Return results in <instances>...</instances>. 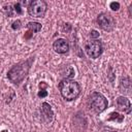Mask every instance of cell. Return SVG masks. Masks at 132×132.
<instances>
[{"mask_svg":"<svg viewBox=\"0 0 132 132\" xmlns=\"http://www.w3.org/2000/svg\"><path fill=\"white\" fill-rule=\"evenodd\" d=\"M33 60H34V58L31 57L25 61H21L18 64L13 65L7 71V78L14 85L21 84L24 80V78L27 76V74L29 73V70H30Z\"/></svg>","mask_w":132,"mask_h":132,"instance_id":"cell-1","label":"cell"},{"mask_svg":"<svg viewBox=\"0 0 132 132\" xmlns=\"http://www.w3.org/2000/svg\"><path fill=\"white\" fill-rule=\"evenodd\" d=\"M59 90L62 97L67 101L76 99L80 94V86L73 79L64 78L59 84Z\"/></svg>","mask_w":132,"mask_h":132,"instance_id":"cell-2","label":"cell"},{"mask_svg":"<svg viewBox=\"0 0 132 132\" xmlns=\"http://www.w3.org/2000/svg\"><path fill=\"white\" fill-rule=\"evenodd\" d=\"M88 105L93 111H95L96 113H100L107 108L108 102L102 94L98 92H93L88 98Z\"/></svg>","mask_w":132,"mask_h":132,"instance_id":"cell-3","label":"cell"},{"mask_svg":"<svg viewBox=\"0 0 132 132\" xmlns=\"http://www.w3.org/2000/svg\"><path fill=\"white\" fill-rule=\"evenodd\" d=\"M47 10V4L43 0H33L28 5V13L34 18H43Z\"/></svg>","mask_w":132,"mask_h":132,"instance_id":"cell-4","label":"cell"},{"mask_svg":"<svg viewBox=\"0 0 132 132\" xmlns=\"http://www.w3.org/2000/svg\"><path fill=\"white\" fill-rule=\"evenodd\" d=\"M97 23L99 27L107 32H111L116 27V21L113 16L107 12H101L97 16Z\"/></svg>","mask_w":132,"mask_h":132,"instance_id":"cell-5","label":"cell"},{"mask_svg":"<svg viewBox=\"0 0 132 132\" xmlns=\"http://www.w3.org/2000/svg\"><path fill=\"white\" fill-rule=\"evenodd\" d=\"M85 51L89 57H91L92 59H97L103 52L102 43L100 40H97V39L89 41L85 45Z\"/></svg>","mask_w":132,"mask_h":132,"instance_id":"cell-6","label":"cell"},{"mask_svg":"<svg viewBox=\"0 0 132 132\" xmlns=\"http://www.w3.org/2000/svg\"><path fill=\"white\" fill-rule=\"evenodd\" d=\"M53 48L58 54H66L69 51V43L64 38H58L54 41Z\"/></svg>","mask_w":132,"mask_h":132,"instance_id":"cell-7","label":"cell"},{"mask_svg":"<svg viewBox=\"0 0 132 132\" xmlns=\"http://www.w3.org/2000/svg\"><path fill=\"white\" fill-rule=\"evenodd\" d=\"M117 106L118 109L121 111H124L125 113H130L131 112V103L130 100L127 97L124 96H120L117 98Z\"/></svg>","mask_w":132,"mask_h":132,"instance_id":"cell-8","label":"cell"},{"mask_svg":"<svg viewBox=\"0 0 132 132\" xmlns=\"http://www.w3.org/2000/svg\"><path fill=\"white\" fill-rule=\"evenodd\" d=\"M41 114L45 123H51L54 119V112L51 107V105L46 102H43L41 104Z\"/></svg>","mask_w":132,"mask_h":132,"instance_id":"cell-9","label":"cell"},{"mask_svg":"<svg viewBox=\"0 0 132 132\" xmlns=\"http://www.w3.org/2000/svg\"><path fill=\"white\" fill-rule=\"evenodd\" d=\"M120 90L122 92H129L131 90V80L129 76H125L121 78V82H120Z\"/></svg>","mask_w":132,"mask_h":132,"instance_id":"cell-10","label":"cell"},{"mask_svg":"<svg viewBox=\"0 0 132 132\" xmlns=\"http://www.w3.org/2000/svg\"><path fill=\"white\" fill-rule=\"evenodd\" d=\"M27 28L29 29V31H31L32 33H37L41 30L42 26L40 23H37V22H29L27 24Z\"/></svg>","mask_w":132,"mask_h":132,"instance_id":"cell-11","label":"cell"},{"mask_svg":"<svg viewBox=\"0 0 132 132\" xmlns=\"http://www.w3.org/2000/svg\"><path fill=\"white\" fill-rule=\"evenodd\" d=\"M108 120H112V121H118V122H122L123 120H124V116H121V114H119L118 112H111L110 113V117L108 118Z\"/></svg>","mask_w":132,"mask_h":132,"instance_id":"cell-12","label":"cell"},{"mask_svg":"<svg viewBox=\"0 0 132 132\" xmlns=\"http://www.w3.org/2000/svg\"><path fill=\"white\" fill-rule=\"evenodd\" d=\"M4 11H5V13H6V15L7 16H12V14H13V8L11 7V5H5L4 7Z\"/></svg>","mask_w":132,"mask_h":132,"instance_id":"cell-13","label":"cell"},{"mask_svg":"<svg viewBox=\"0 0 132 132\" xmlns=\"http://www.w3.org/2000/svg\"><path fill=\"white\" fill-rule=\"evenodd\" d=\"M21 25H22L21 21H20V20H16V21H14V22L12 23L11 28H12L13 30H18V29H20V28H21Z\"/></svg>","mask_w":132,"mask_h":132,"instance_id":"cell-14","label":"cell"},{"mask_svg":"<svg viewBox=\"0 0 132 132\" xmlns=\"http://www.w3.org/2000/svg\"><path fill=\"white\" fill-rule=\"evenodd\" d=\"M13 10L18 13V14H21L23 11H22V7H21V4L20 3H14V5H13Z\"/></svg>","mask_w":132,"mask_h":132,"instance_id":"cell-15","label":"cell"},{"mask_svg":"<svg viewBox=\"0 0 132 132\" xmlns=\"http://www.w3.org/2000/svg\"><path fill=\"white\" fill-rule=\"evenodd\" d=\"M110 8L112 9V10H119V8H120V3L119 2H111L110 3Z\"/></svg>","mask_w":132,"mask_h":132,"instance_id":"cell-16","label":"cell"},{"mask_svg":"<svg viewBox=\"0 0 132 132\" xmlns=\"http://www.w3.org/2000/svg\"><path fill=\"white\" fill-rule=\"evenodd\" d=\"M90 36H91V38H94V40H95L96 38L99 37V33H98L96 30H92V31L90 32Z\"/></svg>","mask_w":132,"mask_h":132,"instance_id":"cell-17","label":"cell"},{"mask_svg":"<svg viewBox=\"0 0 132 132\" xmlns=\"http://www.w3.org/2000/svg\"><path fill=\"white\" fill-rule=\"evenodd\" d=\"M46 95H47V92L45 91V89H40V91L38 92V97H40V98H43Z\"/></svg>","mask_w":132,"mask_h":132,"instance_id":"cell-18","label":"cell"},{"mask_svg":"<svg viewBox=\"0 0 132 132\" xmlns=\"http://www.w3.org/2000/svg\"><path fill=\"white\" fill-rule=\"evenodd\" d=\"M109 132H117V131H109Z\"/></svg>","mask_w":132,"mask_h":132,"instance_id":"cell-19","label":"cell"}]
</instances>
